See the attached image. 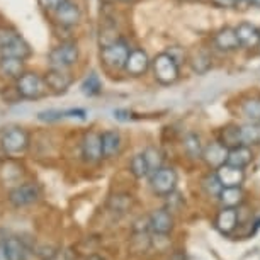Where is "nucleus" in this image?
Segmentation results:
<instances>
[{"instance_id": "nucleus-1", "label": "nucleus", "mask_w": 260, "mask_h": 260, "mask_svg": "<svg viewBox=\"0 0 260 260\" xmlns=\"http://www.w3.org/2000/svg\"><path fill=\"white\" fill-rule=\"evenodd\" d=\"M129 51H131L129 45L122 38H117L114 41L107 43V45H102L99 51L101 65L109 72H121L124 68L126 58L129 55Z\"/></svg>"}, {"instance_id": "nucleus-2", "label": "nucleus", "mask_w": 260, "mask_h": 260, "mask_svg": "<svg viewBox=\"0 0 260 260\" xmlns=\"http://www.w3.org/2000/svg\"><path fill=\"white\" fill-rule=\"evenodd\" d=\"M32 55L29 43L16 29L0 26V56H16L27 60Z\"/></svg>"}, {"instance_id": "nucleus-3", "label": "nucleus", "mask_w": 260, "mask_h": 260, "mask_svg": "<svg viewBox=\"0 0 260 260\" xmlns=\"http://www.w3.org/2000/svg\"><path fill=\"white\" fill-rule=\"evenodd\" d=\"M16 92L24 101H41L50 94L43 75L27 70L16 80Z\"/></svg>"}, {"instance_id": "nucleus-4", "label": "nucleus", "mask_w": 260, "mask_h": 260, "mask_svg": "<svg viewBox=\"0 0 260 260\" xmlns=\"http://www.w3.org/2000/svg\"><path fill=\"white\" fill-rule=\"evenodd\" d=\"M151 72H153L155 80L161 85H172L179 80L180 77V65L174 60V56L169 51L158 53L151 60Z\"/></svg>"}, {"instance_id": "nucleus-5", "label": "nucleus", "mask_w": 260, "mask_h": 260, "mask_svg": "<svg viewBox=\"0 0 260 260\" xmlns=\"http://www.w3.org/2000/svg\"><path fill=\"white\" fill-rule=\"evenodd\" d=\"M80 58V50L75 41H63L48 53V67L60 68V70H70L75 67Z\"/></svg>"}, {"instance_id": "nucleus-6", "label": "nucleus", "mask_w": 260, "mask_h": 260, "mask_svg": "<svg viewBox=\"0 0 260 260\" xmlns=\"http://www.w3.org/2000/svg\"><path fill=\"white\" fill-rule=\"evenodd\" d=\"M0 146L7 155L16 156L24 153L29 148V135L26 129L19 126L6 127L0 135Z\"/></svg>"}, {"instance_id": "nucleus-7", "label": "nucleus", "mask_w": 260, "mask_h": 260, "mask_svg": "<svg viewBox=\"0 0 260 260\" xmlns=\"http://www.w3.org/2000/svg\"><path fill=\"white\" fill-rule=\"evenodd\" d=\"M150 177V187L156 196L167 198L174 194L177 187V172L172 167H160L155 172H151Z\"/></svg>"}, {"instance_id": "nucleus-8", "label": "nucleus", "mask_w": 260, "mask_h": 260, "mask_svg": "<svg viewBox=\"0 0 260 260\" xmlns=\"http://www.w3.org/2000/svg\"><path fill=\"white\" fill-rule=\"evenodd\" d=\"M46 82L48 92L53 95H63L67 94L68 89L73 83V75L70 70H60V68H48L43 75Z\"/></svg>"}, {"instance_id": "nucleus-9", "label": "nucleus", "mask_w": 260, "mask_h": 260, "mask_svg": "<svg viewBox=\"0 0 260 260\" xmlns=\"http://www.w3.org/2000/svg\"><path fill=\"white\" fill-rule=\"evenodd\" d=\"M41 198V187L34 182H24L21 185H16L9 192V203L14 208H26V206L34 204Z\"/></svg>"}, {"instance_id": "nucleus-10", "label": "nucleus", "mask_w": 260, "mask_h": 260, "mask_svg": "<svg viewBox=\"0 0 260 260\" xmlns=\"http://www.w3.org/2000/svg\"><path fill=\"white\" fill-rule=\"evenodd\" d=\"M53 19H55V22L60 27L72 29L80 24L82 9L78 7V4L73 2V0H65V2L53 12Z\"/></svg>"}, {"instance_id": "nucleus-11", "label": "nucleus", "mask_w": 260, "mask_h": 260, "mask_svg": "<svg viewBox=\"0 0 260 260\" xmlns=\"http://www.w3.org/2000/svg\"><path fill=\"white\" fill-rule=\"evenodd\" d=\"M150 67H151V60H150L148 53L145 50H141V48H131L122 72H126L129 77L138 78V77H143L145 73L150 70Z\"/></svg>"}, {"instance_id": "nucleus-12", "label": "nucleus", "mask_w": 260, "mask_h": 260, "mask_svg": "<svg viewBox=\"0 0 260 260\" xmlns=\"http://www.w3.org/2000/svg\"><path fill=\"white\" fill-rule=\"evenodd\" d=\"M240 48L243 50H257L260 48V29L252 22H240L235 27Z\"/></svg>"}, {"instance_id": "nucleus-13", "label": "nucleus", "mask_w": 260, "mask_h": 260, "mask_svg": "<svg viewBox=\"0 0 260 260\" xmlns=\"http://www.w3.org/2000/svg\"><path fill=\"white\" fill-rule=\"evenodd\" d=\"M82 156L89 164H97L102 160V145H101V135L95 131L85 133L82 140Z\"/></svg>"}, {"instance_id": "nucleus-14", "label": "nucleus", "mask_w": 260, "mask_h": 260, "mask_svg": "<svg viewBox=\"0 0 260 260\" xmlns=\"http://www.w3.org/2000/svg\"><path fill=\"white\" fill-rule=\"evenodd\" d=\"M226 156H228V148L219 141H213L208 146L203 148V155L201 158L204 160V164L209 167V169H219L221 165L226 164Z\"/></svg>"}, {"instance_id": "nucleus-15", "label": "nucleus", "mask_w": 260, "mask_h": 260, "mask_svg": "<svg viewBox=\"0 0 260 260\" xmlns=\"http://www.w3.org/2000/svg\"><path fill=\"white\" fill-rule=\"evenodd\" d=\"M213 45L216 50L221 53H233L240 50V43H238L237 32H235V27L226 26V27L219 29L213 38Z\"/></svg>"}, {"instance_id": "nucleus-16", "label": "nucleus", "mask_w": 260, "mask_h": 260, "mask_svg": "<svg viewBox=\"0 0 260 260\" xmlns=\"http://www.w3.org/2000/svg\"><path fill=\"white\" fill-rule=\"evenodd\" d=\"M214 172L223 187H242V184L245 182V170L240 169V167L224 164Z\"/></svg>"}, {"instance_id": "nucleus-17", "label": "nucleus", "mask_w": 260, "mask_h": 260, "mask_svg": "<svg viewBox=\"0 0 260 260\" xmlns=\"http://www.w3.org/2000/svg\"><path fill=\"white\" fill-rule=\"evenodd\" d=\"M148 223H150V230L155 235H165L167 237L172 232V228H174V218H172V214L167 209L153 211L148 218Z\"/></svg>"}, {"instance_id": "nucleus-18", "label": "nucleus", "mask_w": 260, "mask_h": 260, "mask_svg": "<svg viewBox=\"0 0 260 260\" xmlns=\"http://www.w3.org/2000/svg\"><path fill=\"white\" fill-rule=\"evenodd\" d=\"M26 72V60L16 56H0V75L16 82Z\"/></svg>"}, {"instance_id": "nucleus-19", "label": "nucleus", "mask_w": 260, "mask_h": 260, "mask_svg": "<svg viewBox=\"0 0 260 260\" xmlns=\"http://www.w3.org/2000/svg\"><path fill=\"white\" fill-rule=\"evenodd\" d=\"M101 145H102V158H114L121 151V135L116 129H106L101 133Z\"/></svg>"}, {"instance_id": "nucleus-20", "label": "nucleus", "mask_w": 260, "mask_h": 260, "mask_svg": "<svg viewBox=\"0 0 260 260\" xmlns=\"http://www.w3.org/2000/svg\"><path fill=\"white\" fill-rule=\"evenodd\" d=\"M238 226V209L237 208H223L216 216V228L219 233L230 235Z\"/></svg>"}, {"instance_id": "nucleus-21", "label": "nucleus", "mask_w": 260, "mask_h": 260, "mask_svg": "<svg viewBox=\"0 0 260 260\" xmlns=\"http://www.w3.org/2000/svg\"><path fill=\"white\" fill-rule=\"evenodd\" d=\"M252 160H253V153H252V150H250V146L238 145V146H235V148L228 150L226 164L233 165V167L245 169L247 165H250V161Z\"/></svg>"}, {"instance_id": "nucleus-22", "label": "nucleus", "mask_w": 260, "mask_h": 260, "mask_svg": "<svg viewBox=\"0 0 260 260\" xmlns=\"http://www.w3.org/2000/svg\"><path fill=\"white\" fill-rule=\"evenodd\" d=\"M240 145H260V121H248L240 126Z\"/></svg>"}, {"instance_id": "nucleus-23", "label": "nucleus", "mask_w": 260, "mask_h": 260, "mask_svg": "<svg viewBox=\"0 0 260 260\" xmlns=\"http://www.w3.org/2000/svg\"><path fill=\"white\" fill-rule=\"evenodd\" d=\"M218 199L221 201L223 208H238L243 203L242 187H223Z\"/></svg>"}, {"instance_id": "nucleus-24", "label": "nucleus", "mask_w": 260, "mask_h": 260, "mask_svg": "<svg viewBox=\"0 0 260 260\" xmlns=\"http://www.w3.org/2000/svg\"><path fill=\"white\" fill-rule=\"evenodd\" d=\"M211 65H213V58H211V55L206 50H198L190 56V67H192V70L196 73H199V75L209 72Z\"/></svg>"}, {"instance_id": "nucleus-25", "label": "nucleus", "mask_w": 260, "mask_h": 260, "mask_svg": "<svg viewBox=\"0 0 260 260\" xmlns=\"http://www.w3.org/2000/svg\"><path fill=\"white\" fill-rule=\"evenodd\" d=\"M242 114L247 117L248 121H260V95H250L247 97L242 106Z\"/></svg>"}, {"instance_id": "nucleus-26", "label": "nucleus", "mask_w": 260, "mask_h": 260, "mask_svg": "<svg viewBox=\"0 0 260 260\" xmlns=\"http://www.w3.org/2000/svg\"><path fill=\"white\" fill-rule=\"evenodd\" d=\"M4 245H6V252L9 260H26L27 250L24 247V243L19 238H6L4 240Z\"/></svg>"}, {"instance_id": "nucleus-27", "label": "nucleus", "mask_w": 260, "mask_h": 260, "mask_svg": "<svg viewBox=\"0 0 260 260\" xmlns=\"http://www.w3.org/2000/svg\"><path fill=\"white\" fill-rule=\"evenodd\" d=\"M80 89H82V94L87 95V97H97V95H101V92H102V82H101L99 75H97L95 72L89 73V75L85 77V80L82 82Z\"/></svg>"}, {"instance_id": "nucleus-28", "label": "nucleus", "mask_w": 260, "mask_h": 260, "mask_svg": "<svg viewBox=\"0 0 260 260\" xmlns=\"http://www.w3.org/2000/svg\"><path fill=\"white\" fill-rule=\"evenodd\" d=\"M203 143H201L199 135L196 133H187L184 136V150L190 158H201L203 155Z\"/></svg>"}, {"instance_id": "nucleus-29", "label": "nucleus", "mask_w": 260, "mask_h": 260, "mask_svg": "<svg viewBox=\"0 0 260 260\" xmlns=\"http://www.w3.org/2000/svg\"><path fill=\"white\" fill-rule=\"evenodd\" d=\"M129 170H131V174H133L136 179H145V177H148V175L151 174L150 167H148V161H146L143 153H138V155H135L133 158H131Z\"/></svg>"}, {"instance_id": "nucleus-30", "label": "nucleus", "mask_w": 260, "mask_h": 260, "mask_svg": "<svg viewBox=\"0 0 260 260\" xmlns=\"http://www.w3.org/2000/svg\"><path fill=\"white\" fill-rule=\"evenodd\" d=\"M219 143H223L226 148H235L240 145V126L238 124H230L221 129V140Z\"/></svg>"}, {"instance_id": "nucleus-31", "label": "nucleus", "mask_w": 260, "mask_h": 260, "mask_svg": "<svg viewBox=\"0 0 260 260\" xmlns=\"http://www.w3.org/2000/svg\"><path fill=\"white\" fill-rule=\"evenodd\" d=\"M203 189L206 190V194L211 196V198H218L219 192H221V189H223V185H221V182H219L216 172L214 174L206 175V177L203 179Z\"/></svg>"}, {"instance_id": "nucleus-32", "label": "nucleus", "mask_w": 260, "mask_h": 260, "mask_svg": "<svg viewBox=\"0 0 260 260\" xmlns=\"http://www.w3.org/2000/svg\"><path fill=\"white\" fill-rule=\"evenodd\" d=\"M111 211H114V213H124L127 211V208L131 206V196L127 194H117V196H112L109 199V203H107Z\"/></svg>"}, {"instance_id": "nucleus-33", "label": "nucleus", "mask_w": 260, "mask_h": 260, "mask_svg": "<svg viewBox=\"0 0 260 260\" xmlns=\"http://www.w3.org/2000/svg\"><path fill=\"white\" fill-rule=\"evenodd\" d=\"M145 158L146 161H148V167H150V172H155L156 169H160L161 167V161H164V158H161V153L156 148H153V146H150V148H146L143 151Z\"/></svg>"}, {"instance_id": "nucleus-34", "label": "nucleus", "mask_w": 260, "mask_h": 260, "mask_svg": "<svg viewBox=\"0 0 260 260\" xmlns=\"http://www.w3.org/2000/svg\"><path fill=\"white\" fill-rule=\"evenodd\" d=\"M63 111H56V109H50V111H41L38 114L39 121H46V122H53V121H60L63 119Z\"/></svg>"}, {"instance_id": "nucleus-35", "label": "nucleus", "mask_w": 260, "mask_h": 260, "mask_svg": "<svg viewBox=\"0 0 260 260\" xmlns=\"http://www.w3.org/2000/svg\"><path fill=\"white\" fill-rule=\"evenodd\" d=\"M65 2V0H39V6H41L43 9H45L46 12L53 14L56 11L58 7L61 6V4Z\"/></svg>"}, {"instance_id": "nucleus-36", "label": "nucleus", "mask_w": 260, "mask_h": 260, "mask_svg": "<svg viewBox=\"0 0 260 260\" xmlns=\"http://www.w3.org/2000/svg\"><path fill=\"white\" fill-rule=\"evenodd\" d=\"M240 2H242V0H211V4L219 9H233V7H237Z\"/></svg>"}, {"instance_id": "nucleus-37", "label": "nucleus", "mask_w": 260, "mask_h": 260, "mask_svg": "<svg viewBox=\"0 0 260 260\" xmlns=\"http://www.w3.org/2000/svg\"><path fill=\"white\" fill-rule=\"evenodd\" d=\"M63 116L65 117H77V119H85L87 112L83 109H68V111H63Z\"/></svg>"}, {"instance_id": "nucleus-38", "label": "nucleus", "mask_w": 260, "mask_h": 260, "mask_svg": "<svg viewBox=\"0 0 260 260\" xmlns=\"http://www.w3.org/2000/svg\"><path fill=\"white\" fill-rule=\"evenodd\" d=\"M0 260H9L7 252H6V245H4V240L0 242Z\"/></svg>"}, {"instance_id": "nucleus-39", "label": "nucleus", "mask_w": 260, "mask_h": 260, "mask_svg": "<svg viewBox=\"0 0 260 260\" xmlns=\"http://www.w3.org/2000/svg\"><path fill=\"white\" fill-rule=\"evenodd\" d=\"M170 260H185V255H184L182 252H180V250H177V252L172 253Z\"/></svg>"}, {"instance_id": "nucleus-40", "label": "nucleus", "mask_w": 260, "mask_h": 260, "mask_svg": "<svg viewBox=\"0 0 260 260\" xmlns=\"http://www.w3.org/2000/svg\"><path fill=\"white\" fill-rule=\"evenodd\" d=\"M247 2L253 7H260V0H247Z\"/></svg>"}, {"instance_id": "nucleus-41", "label": "nucleus", "mask_w": 260, "mask_h": 260, "mask_svg": "<svg viewBox=\"0 0 260 260\" xmlns=\"http://www.w3.org/2000/svg\"><path fill=\"white\" fill-rule=\"evenodd\" d=\"M89 260H104L102 257H99V255H94V257H90Z\"/></svg>"}, {"instance_id": "nucleus-42", "label": "nucleus", "mask_w": 260, "mask_h": 260, "mask_svg": "<svg viewBox=\"0 0 260 260\" xmlns=\"http://www.w3.org/2000/svg\"><path fill=\"white\" fill-rule=\"evenodd\" d=\"M117 2H121V4H131L133 0H117Z\"/></svg>"}, {"instance_id": "nucleus-43", "label": "nucleus", "mask_w": 260, "mask_h": 260, "mask_svg": "<svg viewBox=\"0 0 260 260\" xmlns=\"http://www.w3.org/2000/svg\"><path fill=\"white\" fill-rule=\"evenodd\" d=\"M104 4H112V2H116V0H102Z\"/></svg>"}]
</instances>
